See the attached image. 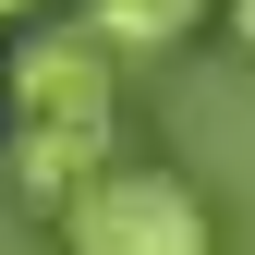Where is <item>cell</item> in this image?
Wrapping results in <instances>:
<instances>
[{"label":"cell","mask_w":255,"mask_h":255,"mask_svg":"<svg viewBox=\"0 0 255 255\" xmlns=\"http://www.w3.org/2000/svg\"><path fill=\"white\" fill-rule=\"evenodd\" d=\"M207 12L219 0H85V37H98L110 61H146V49H182Z\"/></svg>","instance_id":"3957f363"},{"label":"cell","mask_w":255,"mask_h":255,"mask_svg":"<svg viewBox=\"0 0 255 255\" xmlns=\"http://www.w3.org/2000/svg\"><path fill=\"white\" fill-rule=\"evenodd\" d=\"M24 12H49V0H0V24H24Z\"/></svg>","instance_id":"5b68a950"},{"label":"cell","mask_w":255,"mask_h":255,"mask_svg":"<svg viewBox=\"0 0 255 255\" xmlns=\"http://www.w3.org/2000/svg\"><path fill=\"white\" fill-rule=\"evenodd\" d=\"M61 255H219V219L182 170H158V158H110V170H85L73 195L49 207Z\"/></svg>","instance_id":"7a4b0ae2"},{"label":"cell","mask_w":255,"mask_h":255,"mask_svg":"<svg viewBox=\"0 0 255 255\" xmlns=\"http://www.w3.org/2000/svg\"><path fill=\"white\" fill-rule=\"evenodd\" d=\"M110 158H122V73H110V49L85 24L37 37L12 61V182H24V207H61Z\"/></svg>","instance_id":"6da1fadb"},{"label":"cell","mask_w":255,"mask_h":255,"mask_svg":"<svg viewBox=\"0 0 255 255\" xmlns=\"http://www.w3.org/2000/svg\"><path fill=\"white\" fill-rule=\"evenodd\" d=\"M219 12H231V37H243V49H255V0H219Z\"/></svg>","instance_id":"277c9868"}]
</instances>
